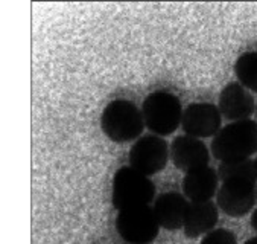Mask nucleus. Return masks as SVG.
I'll use <instances>...</instances> for the list:
<instances>
[{"label":"nucleus","instance_id":"1","mask_svg":"<svg viewBox=\"0 0 257 244\" xmlns=\"http://www.w3.org/2000/svg\"><path fill=\"white\" fill-rule=\"evenodd\" d=\"M210 150L221 164L249 159L257 153V122L243 119L221 127L212 139Z\"/></svg>","mask_w":257,"mask_h":244},{"label":"nucleus","instance_id":"2","mask_svg":"<svg viewBox=\"0 0 257 244\" xmlns=\"http://www.w3.org/2000/svg\"><path fill=\"white\" fill-rule=\"evenodd\" d=\"M100 128L110 140L125 143L137 140L145 128V124L140 109L133 101L114 100L102 110Z\"/></svg>","mask_w":257,"mask_h":244},{"label":"nucleus","instance_id":"3","mask_svg":"<svg viewBox=\"0 0 257 244\" xmlns=\"http://www.w3.org/2000/svg\"><path fill=\"white\" fill-rule=\"evenodd\" d=\"M140 112L145 127L152 134L162 137L172 134L180 127L183 106L174 93L157 90L145 98Z\"/></svg>","mask_w":257,"mask_h":244},{"label":"nucleus","instance_id":"4","mask_svg":"<svg viewBox=\"0 0 257 244\" xmlns=\"http://www.w3.org/2000/svg\"><path fill=\"white\" fill-rule=\"evenodd\" d=\"M156 185L148 176L133 170L131 167H122L113 177L111 203L117 211L146 206L154 200Z\"/></svg>","mask_w":257,"mask_h":244},{"label":"nucleus","instance_id":"5","mask_svg":"<svg viewBox=\"0 0 257 244\" xmlns=\"http://www.w3.org/2000/svg\"><path fill=\"white\" fill-rule=\"evenodd\" d=\"M116 230L128 244H149L159 236L160 224L149 205L134 206L119 211Z\"/></svg>","mask_w":257,"mask_h":244},{"label":"nucleus","instance_id":"6","mask_svg":"<svg viewBox=\"0 0 257 244\" xmlns=\"http://www.w3.org/2000/svg\"><path fill=\"white\" fill-rule=\"evenodd\" d=\"M130 167L143 176L160 173L169 160V145L156 134L140 136L130 150Z\"/></svg>","mask_w":257,"mask_h":244},{"label":"nucleus","instance_id":"7","mask_svg":"<svg viewBox=\"0 0 257 244\" xmlns=\"http://www.w3.org/2000/svg\"><path fill=\"white\" fill-rule=\"evenodd\" d=\"M255 182L233 177L222 182L216 194V206L228 217H243L255 205Z\"/></svg>","mask_w":257,"mask_h":244},{"label":"nucleus","instance_id":"8","mask_svg":"<svg viewBox=\"0 0 257 244\" xmlns=\"http://www.w3.org/2000/svg\"><path fill=\"white\" fill-rule=\"evenodd\" d=\"M181 128L187 136L201 139L213 137L222 125L218 106L210 103H193L183 110Z\"/></svg>","mask_w":257,"mask_h":244},{"label":"nucleus","instance_id":"9","mask_svg":"<svg viewBox=\"0 0 257 244\" xmlns=\"http://www.w3.org/2000/svg\"><path fill=\"white\" fill-rule=\"evenodd\" d=\"M169 157L178 170L187 173L195 168L207 167L210 162V151L202 140L183 134L177 136L171 143Z\"/></svg>","mask_w":257,"mask_h":244},{"label":"nucleus","instance_id":"10","mask_svg":"<svg viewBox=\"0 0 257 244\" xmlns=\"http://www.w3.org/2000/svg\"><path fill=\"white\" fill-rule=\"evenodd\" d=\"M218 110L222 118L236 122L249 119L255 110L252 95L239 83H228L219 93Z\"/></svg>","mask_w":257,"mask_h":244},{"label":"nucleus","instance_id":"11","mask_svg":"<svg viewBox=\"0 0 257 244\" xmlns=\"http://www.w3.org/2000/svg\"><path fill=\"white\" fill-rule=\"evenodd\" d=\"M218 174L212 167H201L190 170L183 179L184 197L190 202H209L218 191Z\"/></svg>","mask_w":257,"mask_h":244},{"label":"nucleus","instance_id":"12","mask_svg":"<svg viewBox=\"0 0 257 244\" xmlns=\"http://www.w3.org/2000/svg\"><path fill=\"white\" fill-rule=\"evenodd\" d=\"M189 202L180 192H165L156 200L152 211L160 227L168 230H178L184 224Z\"/></svg>","mask_w":257,"mask_h":244},{"label":"nucleus","instance_id":"13","mask_svg":"<svg viewBox=\"0 0 257 244\" xmlns=\"http://www.w3.org/2000/svg\"><path fill=\"white\" fill-rule=\"evenodd\" d=\"M219 218L216 203L209 202H190L187 206L183 230L187 238H198L213 230Z\"/></svg>","mask_w":257,"mask_h":244},{"label":"nucleus","instance_id":"14","mask_svg":"<svg viewBox=\"0 0 257 244\" xmlns=\"http://www.w3.org/2000/svg\"><path fill=\"white\" fill-rule=\"evenodd\" d=\"M234 73L242 87L257 92V51L243 52L234 63Z\"/></svg>","mask_w":257,"mask_h":244},{"label":"nucleus","instance_id":"15","mask_svg":"<svg viewBox=\"0 0 257 244\" xmlns=\"http://www.w3.org/2000/svg\"><path fill=\"white\" fill-rule=\"evenodd\" d=\"M216 174H218V179H221L222 182L227 179H233V177H242V179L257 182V167L254 160L251 159L221 164Z\"/></svg>","mask_w":257,"mask_h":244},{"label":"nucleus","instance_id":"16","mask_svg":"<svg viewBox=\"0 0 257 244\" xmlns=\"http://www.w3.org/2000/svg\"><path fill=\"white\" fill-rule=\"evenodd\" d=\"M201 244H237V238L234 232L219 227L205 233L201 239Z\"/></svg>","mask_w":257,"mask_h":244},{"label":"nucleus","instance_id":"17","mask_svg":"<svg viewBox=\"0 0 257 244\" xmlns=\"http://www.w3.org/2000/svg\"><path fill=\"white\" fill-rule=\"evenodd\" d=\"M251 227L257 232V209L252 212V215H251Z\"/></svg>","mask_w":257,"mask_h":244},{"label":"nucleus","instance_id":"18","mask_svg":"<svg viewBox=\"0 0 257 244\" xmlns=\"http://www.w3.org/2000/svg\"><path fill=\"white\" fill-rule=\"evenodd\" d=\"M243 244H257V236H252V238H249L248 241H245Z\"/></svg>","mask_w":257,"mask_h":244},{"label":"nucleus","instance_id":"19","mask_svg":"<svg viewBox=\"0 0 257 244\" xmlns=\"http://www.w3.org/2000/svg\"><path fill=\"white\" fill-rule=\"evenodd\" d=\"M254 112H255V116H257V104H255V110Z\"/></svg>","mask_w":257,"mask_h":244},{"label":"nucleus","instance_id":"20","mask_svg":"<svg viewBox=\"0 0 257 244\" xmlns=\"http://www.w3.org/2000/svg\"><path fill=\"white\" fill-rule=\"evenodd\" d=\"M255 199H257V186H255Z\"/></svg>","mask_w":257,"mask_h":244},{"label":"nucleus","instance_id":"21","mask_svg":"<svg viewBox=\"0 0 257 244\" xmlns=\"http://www.w3.org/2000/svg\"><path fill=\"white\" fill-rule=\"evenodd\" d=\"M254 164H255V167H257V157H255V160H254Z\"/></svg>","mask_w":257,"mask_h":244}]
</instances>
